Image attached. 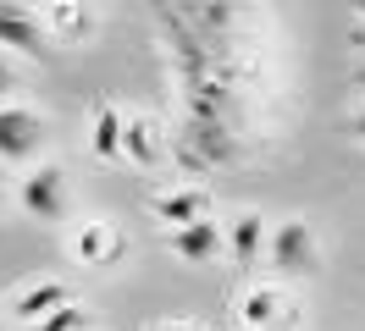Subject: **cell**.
Wrapping results in <instances>:
<instances>
[{"mask_svg": "<svg viewBox=\"0 0 365 331\" xmlns=\"http://www.w3.org/2000/svg\"><path fill=\"white\" fill-rule=\"evenodd\" d=\"M67 287L61 282H39V287H28L23 298H17V320H34V326H39V320H50V315H56V309H67Z\"/></svg>", "mask_w": 365, "mask_h": 331, "instance_id": "cell-6", "label": "cell"}, {"mask_svg": "<svg viewBox=\"0 0 365 331\" xmlns=\"http://www.w3.org/2000/svg\"><path fill=\"white\" fill-rule=\"evenodd\" d=\"M83 326H89V315H83V309H78V304L56 309L50 320H39V331H83Z\"/></svg>", "mask_w": 365, "mask_h": 331, "instance_id": "cell-12", "label": "cell"}, {"mask_svg": "<svg viewBox=\"0 0 365 331\" xmlns=\"http://www.w3.org/2000/svg\"><path fill=\"white\" fill-rule=\"evenodd\" d=\"M6 94H11V72L0 66V100H6Z\"/></svg>", "mask_w": 365, "mask_h": 331, "instance_id": "cell-13", "label": "cell"}, {"mask_svg": "<svg viewBox=\"0 0 365 331\" xmlns=\"http://www.w3.org/2000/svg\"><path fill=\"white\" fill-rule=\"evenodd\" d=\"M0 44H11V50H23V56H39L45 50V28L17 11V6H0Z\"/></svg>", "mask_w": 365, "mask_h": 331, "instance_id": "cell-4", "label": "cell"}, {"mask_svg": "<svg viewBox=\"0 0 365 331\" xmlns=\"http://www.w3.org/2000/svg\"><path fill=\"white\" fill-rule=\"evenodd\" d=\"M17 199H23V210L34 221H61V210H67V177L56 172V166H39V172L23 177Z\"/></svg>", "mask_w": 365, "mask_h": 331, "instance_id": "cell-3", "label": "cell"}, {"mask_svg": "<svg viewBox=\"0 0 365 331\" xmlns=\"http://www.w3.org/2000/svg\"><path fill=\"white\" fill-rule=\"evenodd\" d=\"M45 144V122L28 105H0V160H34Z\"/></svg>", "mask_w": 365, "mask_h": 331, "instance_id": "cell-1", "label": "cell"}, {"mask_svg": "<svg viewBox=\"0 0 365 331\" xmlns=\"http://www.w3.org/2000/svg\"><path fill=\"white\" fill-rule=\"evenodd\" d=\"M266 254H272V265L282 276H304L316 265V232L304 221H282L272 238H266Z\"/></svg>", "mask_w": 365, "mask_h": 331, "instance_id": "cell-2", "label": "cell"}, {"mask_svg": "<svg viewBox=\"0 0 365 331\" xmlns=\"http://www.w3.org/2000/svg\"><path fill=\"white\" fill-rule=\"evenodd\" d=\"M160 331H188V326H160Z\"/></svg>", "mask_w": 365, "mask_h": 331, "instance_id": "cell-14", "label": "cell"}, {"mask_svg": "<svg viewBox=\"0 0 365 331\" xmlns=\"http://www.w3.org/2000/svg\"><path fill=\"white\" fill-rule=\"evenodd\" d=\"M94 154L100 160H116V154L128 149V122H122V110H111V105H100V116H94Z\"/></svg>", "mask_w": 365, "mask_h": 331, "instance_id": "cell-8", "label": "cell"}, {"mask_svg": "<svg viewBox=\"0 0 365 331\" xmlns=\"http://www.w3.org/2000/svg\"><path fill=\"white\" fill-rule=\"evenodd\" d=\"M227 254L238 265H255L260 260V216L255 210H244V216L232 221V232H227Z\"/></svg>", "mask_w": 365, "mask_h": 331, "instance_id": "cell-9", "label": "cell"}, {"mask_svg": "<svg viewBox=\"0 0 365 331\" xmlns=\"http://www.w3.org/2000/svg\"><path fill=\"white\" fill-rule=\"evenodd\" d=\"M122 248H116V232L111 226H83L78 232V260H94V265H111Z\"/></svg>", "mask_w": 365, "mask_h": 331, "instance_id": "cell-10", "label": "cell"}, {"mask_svg": "<svg viewBox=\"0 0 365 331\" xmlns=\"http://www.w3.org/2000/svg\"><path fill=\"white\" fill-rule=\"evenodd\" d=\"M155 216L172 226V232H188L205 221V194H160L155 199Z\"/></svg>", "mask_w": 365, "mask_h": 331, "instance_id": "cell-7", "label": "cell"}, {"mask_svg": "<svg viewBox=\"0 0 365 331\" xmlns=\"http://www.w3.org/2000/svg\"><path fill=\"white\" fill-rule=\"evenodd\" d=\"M238 315H244V326H250V331H272V326H277V293L255 287L250 298H244V309H238Z\"/></svg>", "mask_w": 365, "mask_h": 331, "instance_id": "cell-11", "label": "cell"}, {"mask_svg": "<svg viewBox=\"0 0 365 331\" xmlns=\"http://www.w3.org/2000/svg\"><path fill=\"white\" fill-rule=\"evenodd\" d=\"M172 254L188 265H205L210 254H222V226L216 221H200V226H188V232H172Z\"/></svg>", "mask_w": 365, "mask_h": 331, "instance_id": "cell-5", "label": "cell"}]
</instances>
